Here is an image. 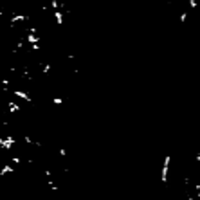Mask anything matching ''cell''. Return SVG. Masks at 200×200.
<instances>
[{"instance_id": "1", "label": "cell", "mask_w": 200, "mask_h": 200, "mask_svg": "<svg viewBox=\"0 0 200 200\" xmlns=\"http://www.w3.org/2000/svg\"><path fill=\"white\" fill-rule=\"evenodd\" d=\"M65 60L56 0H0V200H65L53 137Z\"/></svg>"}]
</instances>
